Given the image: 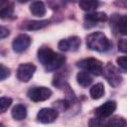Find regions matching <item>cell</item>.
<instances>
[{"label":"cell","instance_id":"4","mask_svg":"<svg viewBox=\"0 0 127 127\" xmlns=\"http://www.w3.org/2000/svg\"><path fill=\"white\" fill-rule=\"evenodd\" d=\"M102 73L105 77V79L108 81V83L112 87H117L122 82V76L119 72V70L110 63H108L102 70Z\"/></svg>","mask_w":127,"mask_h":127},{"label":"cell","instance_id":"27","mask_svg":"<svg viewBox=\"0 0 127 127\" xmlns=\"http://www.w3.org/2000/svg\"><path fill=\"white\" fill-rule=\"evenodd\" d=\"M118 50L121 53H126L127 52V43H126V39H121L118 43Z\"/></svg>","mask_w":127,"mask_h":127},{"label":"cell","instance_id":"5","mask_svg":"<svg viewBox=\"0 0 127 127\" xmlns=\"http://www.w3.org/2000/svg\"><path fill=\"white\" fill-rule=\"evenodd\" d=\"M52 90L46 86H37L28 90V97L34 102H40L47 100L52 95Z\"/></svg>","mask_w":127,"mask_h":127},{"label":"cell","instance_id":"22","mask_svg":"<svg viewBox=\"0 0 127 127\" xmlns=\"http://www.w3.org/2000/svg\"><path fill=\"white\" fill-rule=\"evenodd\" d=\"M12 104V98L10 97H0V113H4L8 110V108Z\"/></svg>","mask_w":127,"mask_h":127},{"label":"cell","instance_id":"15","mask_svg":"<svg viewBox=\"0 0 127 127\" xmlns=\"http://www.w3.org/2000/svg\"><path fill=\"white\" fill-rule=\"evenodd\" d=\"M11 114H12V117H13L15 120L21 121V120L25 119L26 116H27V108H26V106L23 105V104H16V105L12 108Z\"/></svg>","mask_w":127,"mask_h":127},{"label":"cell","instance_id":"9","mask_svg":"<svg viewBox=\"0 0 127 127\" xmlns=\"http://www.w3.org/2000/svg\"><path fill=\"white\" fill-rule=\"evenodd\" d=\"M31 42H32V40H31L30 36H28L27 34H20L19 36H17L14 39V41L12 43L13 51L18 54L23 53L29 48V46L31 45Z\"/></svg>","mask_w":127,"mask_h":127},{"label":"cell","instance_id":"7","mask_svg":"<svg viewBox=\"0 0 127 127\" xmlns=\"http://www.w3.org/2000/svg\"><path fill=\"white\" fill-rule=\"evenodd\" d=\"M36 71V66L30 63L22 64L17 69V78L22 82H28L34 75Z\"/></svg>","mask_w":127,"mask_h":127},{"label":"cell","instance_id":"25","mask_svg":"<svg viewBox=\"0 0 127 127\" xmlns=\"http://www.w3.org/2000/svg\"><path fill=\"white\" fill-rule=\"evenodd\" d=\"M116 62H117V64H118L119 67L122 69V71H123V72H126V70H127V59H126V57H125V56L119 57V58L116 60Z\"/></svg>","mask_w":127,"mask_h":127},{"label":"cell","instance_id":"24","mask_svg":"<svg viewBox=\"0 0 127 127\" xmlns=\"http://www.w3.org/2000/svg\"><path fill=\"white\" fill-rule=\"evenodd\" d=\"M88 126L89 127H104V122L102 119L98 117H92L88 121Z\"/></svg>","mask_w":127,"mask_h":127},{"label":"cell","instance_id":"19","mask_svg":"<svg viewBox=\"0 0 127 127\" xmlns=\"http://www.w3.org/2000/svg\"><path fill=\"white\" fill-rule=\"evenodd\" d=\"M14 16V5L8 3L0 9V19H11Z\"/></svg>","mask_w":127,"mask_h":127},{"label":"cell","instance_id":"13","mask_svg":"<svg viewBox=\"0 0 127 127\" xmlns=\"http://www.w3.org/2000/svg\"><path fill=\"white\" fill-rule=\"evenodd\" d=\"M107 19H108L107 14L104 12H91L84 16V20L92 24H95L98 22H105L107 21Z\"/></svg>","mask_w":127,"mask_h":127},{"label":"cell","instance_id":"8","mask_svg":"<svg viewBox=\"0 0 127 127\" xmlns=\"http://www.w3.org/2000/svg\"><path fill=\"white\" fill-rule=\"evenodd\" d=\"M80 46V39L76 36H72L64 40H61L58 44V48L62 52H74Z\"/></svg>","mask_w":127,"mask_h":127},{"label":"cell","instance_id":"21","mask_svg":"<svg viewBox=\"0 0 127 127\" xmlns=\"http://www.w3.org/2000/svg\"><path fill=\"white\" fill-rule=\"evenodd\" d=\"M69 101H67L66 99H63V100H58L54 102V106H55V110H57L58 112L60 111H65L68 107H69Z\"/></svg>","mask_w":127,"mask_h":127},{"label":"cell","instance_id":"18","mask_svg":"<svg viewBox=\"0 0 127 127\" xmlns=\"http://www.w3.org/2000/svg\"><path fill=\"white\" fill-rule=\"evenodd\" d=\"M106 127H126V120L122 116L115 115L107 121Z\"/></svg>","mask_w":127,"mask_h":127},{"label":"cell","instance_id":"3","mask_svg":"<svg viewBox=\"0 0 127 127\" xmlns=\"http://www.w3.org/2000/svg\"><path fill=\"white\" fill-rule=\"evenodd\" d=\"M76 65L82 69H84L88 73H92L94 75H100L103 70L102 63L95 58H87L77 62Z\"/></svg>","mask_w":127,"mask_h":127},{"label":"cell","instance_id":"2","mask_svg":"<svg viewBox=\"0 0 127 127\" xmlns=\"http://www.w3.org/2000/svg\"><path fill=\"white\" fill-rule=\"evenodd\" d=\"M86 46L89 50L103 53L110 49L111 44L108 38L103 33L94 32L86 37Z\"/></svg>","mask_w":127,"mask_h":127},{"label":"cell","instance_id":"17","mask_svg":"<svg viewBox=\"0 0 127 127\" xmlns=\"http://www.w3.org/2000/svg\"><path fill=\"white\" fill-rule=\"evenodd\" d=\"M105 89H104V85L101 82H98L96 84H94L91 88H90V96L92 99H99L104 95Z\"/></svg>","mask_w":127,"mask_h":127},{"label":"cell","instance_id":"26","mask_svg":"<svg viewBox=\"0 0 127 127\" xmlns=\"http://www.w3.org/2000/svg\"><path fill=\"white\" fill-rule=\"evenodd\" d=\"M9 75H10V69L6 65L0 64V80L7 78Z\"/></svg>","mask_w":127,"mask_h":127},{"label":"cell","instance_id":"1","mask_svg":"<svg viewBox=\"0 0 127 127\" xmlns=\"http://www.w3.org/2000/svg\"><path fill=\"white\" fill-rule=\"evenodd\" d=\"M38 60L45 66L47 71L58 70L61 66L64 65L65 58L63 55L55 53L52 49L48 47H42L38 50Z\"/></svg>","mask_w":127,"mask_h":127},{"label":"cell","instance_id":"28","mask_svg":"<svg viewBox=\"0 0 127 127\" xmlns=\"http://www.w3.org/2000/svg\"><path fill=\"white\" fill-rule=\"evenodd\" d=\"M8 35H9V30H8L6 27L0 26V39L6 38Z\"/></svg>","mask_w":127,"mask_h":127},{"label":"cell","instance_id":"11","mask_svg":"<svg viewBox=\"0 0 127 127\" xmlns=\"http://www.w3.org/2000/svg\"><path fill=\"white\" fill-rule=\"evenodd\" d=\"M58 116H59V112L54 108H42L37 114V119L41 123L49 124L56 121Z\"/></svg>","mask_w":127,"mask_h":127},{"label":"cell","instance_id":"29","mask_svg":"<svg viewBox=\"0 0 127 127\" xmlns=\"http://www.w3.org/2000/svg\"><path fill=\"white\" fill-rule=\"evenodd\" d=\"M0 127H5V126H4V125H3L2 123H0Z\"/></svg>","mask_w":127,"mask_h":127},{"label":"cell","instance_id":"16","mask_svg":"<svg viewBox=\"0 0 127 127\" xmlns=\"http://www.w3.org/2000/svg\"><path fill=\"white\" fill-rule=\"evenodd\" d=\"M76 81L79 85H81L82 87H87L91 84L92 82V77L90 76V74L86 71H79L76 74Z\"/></svg>","mask_w":127,"mask_h":127},{"label":"cell","instance_id":"14","mask_svg":"<svg viewBox=\"0 0 127 127\" xmlns=\"http://www.w3.org/2000/svg\"><path fill=\"white\" fill-rule=\"evenodd\" d=\"M30 11L31 13L36 17H43L45 16L47 10L44 2L42 1H34L30 5Z\"/></svg>","mask_w":127,"mask_h":127},{"label":"cell","instance_id":"6","mask_svg":"<svg viewBox=\"0 0 127 127\" xmlns=\"http://www.w3.org/2000/svg\"><path fill=\"white\" fill-rule=\"evenodd\" d=\"M110 27L114 33L125 36L127 34V17L118 14L112 15L110 20Z\"/></svg>","mask_w":127,"mask_h":127},{"label":"cell","instance_id":"20","mask_svg":"<svg viewBox=\"0 0 127 127\" xmlns=\"http://www.w3.org/2000/svg\"><path fill=\"white\" fill-rule=\"evenodd\" d=\"M78 5L83 11L89 12V11L95 10L99 6V2L98 1H92V0H83V1H79Z\"/></svg>","mask_w":127,"mask_h":127},{"label":"cell","instance_id":"23","mask_svg":"<svg viewBox=\"0 0 127 127\" xmlns=\"http://www.w3.org/2000/svg\"><path fill=\"white\" fill-rule=\"evenodd\" d=\"M66 78V75L64 74V73H59V74H57L55 77H54V81H53V84L54 85H56L57 87H59V88H61L62 86H64L66 83H65V79Z\"/></svg>","mask_w":127,"mask_h":127},{"label":"cell","instance_id":"12","mask_svg":"<svg viewBox=\"0 0 127 127\" xmlns=\"http://www.w3.org/2000/svg\"><path fill=\"white\" fill-rule=\"evenodd\" d=\"M49 24H50L49 20H29L22 23L21 29L26 31H36L47 27Z\"/></svg>","mask_w":127,"mask_h":127},{"label":"cell","instance_id":"10","mask_svg":"<svg viewBox=\"0 0 127 127\" xmlns=\"http://www.w3.org/2000/svg\"><path fill=\"white\" fill-rule=\"evenodd\" d=\"M117 107V104L115 101L113 100H110V101H106L104 102L102 105H100L99 107H97L94 111L96 117L100 118V119H104V118H107L109 117L116 109Z\"/></svg>","mask_w":127,"mask_h":127}]
</instances>
